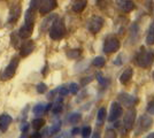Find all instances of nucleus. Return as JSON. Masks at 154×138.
Listing matches in <instances>:
<instances>
[{"instance_id":"f257e3e1","label":"nucleus","mask_w":154,"mask_h":138,"mask_svg":"<svg viewBox=\"0 0 154 138\" xmlns=\"http://www.w3.org/2000/svg\"><path fill=\"white\" fill-rule=\"evenodd\" d=\"M154 61V51L141 47L136 55V63L141 68H148Z\"/></svg>"},{"instance_id":"f03ea898","label":"nucleus","mask_w":154,"mask_h":138,"mask_svg":"<svg viewBox=\"0 0 154 138\" xmlns=\"http://www.w3.org/2000/svg\"><path fill=\"white\" fill-rule=\"evenodd\" d=\"M66 35V26L62 19H57L54 23L50 28V37L53 40H60L62 39Z\"/></svg>"},{"instance_id":"7ed1b4c3","label":"nucleus","mask_w":154,"mask_h":138,"mask_svg":"<svg viewBox=\"0 0 154 138\" xmlns=\"http://www.w3.org/2000/svg\"><path fill=\"white\" fill-rule=\"evenodd\" d=\"M119 48H120V41H119L117 38L113 37V36H110V37H108L107 39L105 40L103 46V51L106 54L116 52V51H119Z\"/></svg>"},{"instance_id":"20e7f679","label":"nucleus","mask_w":154,"mask_h":138,"mask_svg":"<svg viewBox=\"0 0 154 138\" xmlns=\"http://www.w3.org/2000/svg\"><path fill=\"white\" fill-rule=\"evenodd\" d=\"M17 66H19V58H17V57H15V58H13L12 61L9 62V65L5 68L4 72L1 74V79L6 81V79L12 78L14 75H15V72H16Z\"/></svg>"},{"instance_id":"39448f33","label":"nucleus","mask_w":154,"mask_h":138,"mask_svg":"<svg viewBox=\"0 0 154 138\" xmlns=\"http://www.w3.org/2000/svg\"><path fill=\"white\" fill-rule=\"evenodd\" d=\"M103 26V20L100 16H92L86 23V28L91 33H98Z\"/></svg>"},{"instance_id":"423d86ee","label":"nucleus","mask_w":154,"mask_h":138,"mask_svg":"<svg viewBox=\"0 0 154 138\" xmlns=\"http://www.w3.org/2000/svg\"><path fill=\"white\" fill-rule=\"evenodd\" d=\"M135 120H136V109L130 107V109L125 113L124 118H123V128H124V131L128 132L132 129V127L135 124Z\"/></svg>"},{"instance_id":"0eeeda50","label":"nucleus","mask_w":154,"mask_h":138,"mask_svg":"<svg viewBox=\"0 0 154 138\" xmlns=\"http://www.w3.org/2000/svg\"><path fill=\"white\" fill-rule=\"evenodd\" d=\"M123 108L122 106L120 105L119 103H113L110 106V112H109L108 121L109 122H115L116 120H119L120 116L122 115Z\"/></svg>"},{"instance_id":"6e6552de","label":"nucleus","mask_w":154,"mask_h":138,"mask_svg":"<svg viewBox=\"0 0 154 138\" xmlns=\"http://www.w3.org/2000/svg\"><path fill=\"white\" fill-rule=\"evenodd\" d=\"M20 16H21V5L14 4L13 6H12V8L9 9L7 23H8V24H14V23L20 19Z\"/></svg>"},{"instance_id":"1a4fd4ad","label":"nucleus","mask_w":154,"mask_h":138,"mask_svg":"<svg viewBox=\"0 0 154 138\" xmlns=\"http://www.w3.org/2000/svg\"><path fill=\"white\" fill-rule=\"evenodd\" d=\"M119 101L123 106L130 108V107H134L138 103V99L134 96H131V94H128V93H120L119 94Z\"/></svg>"},{"instance_id":"9d476101","label":"nucleus","mask_w":154,"mask_h":138,"mask_svg":"<svg viewBox=\"0 0 154 138\" xmlns=\"http://www.w3.org/2000/svg\"><path fill=\"white\" fill-rule=\"evenodd\" d=\"M153 118L149 115H141L139 118V122H138V130L137 132L141 130V131H147L148 129L153 125Z\"/></svg>"},{"instance_id":"9b49d317","label":"nucleus","mask_w":154,"mask_h":138,"mask_svg":"<svg viewBox=\"0 0 154 138\" xmlns=\"http://www.w3.org/2000/svg\"><path fill=\"white\" fill-rule=\"evenodd\" d=\"M57 6H58L57 0H43L42 5L39 7V12L40 14H48L54 8H57Z\"/></svg>"},{"instance_id":"f8f14e48","label":"nucleus","mask_w":154,"mask_h":138,"mask_svg":"<svg viewBox=\"0 0 154 138\" xmlns=\"http://www.w3.org/2000/svg\"><path fill=\"white\" fill-rule=\"evenodd\" d=\"M116 5L124 13H130L135 9V4L132 0H116Z\"/></svg>"},{"instance_id":"ddd939ff","label":"nucleus","mask_w":154,"mask_h":138,"mask_svg":"<svg viewBox=\"0 0 154 138\" xmlns=\"http://www.w3.org/2000/svg\"><path fill=\"white\" fill-rule=\"evenodd\" d=\"M58 19L57 14H50L48 16H46V19L43 20L42 24H40V31L42 32H46L47 30H50V28L52 26V24L54 23V21Z\"/></svg>"},{"instance_id":"4468645a","label":"nucleus","mask_w":154,"mask_h":138,"mask_svg":"<svg viewBox=\"0 0 154 138\" xmlns=\"http://www.w3.org/2000/svg\"><path fill=\"white\" fill-rule=\"evenodd\" d=\"M35 50V43L32 40H28V41H24L22 45H21V48H20V54L21 57H28L29 54H31L32 51Z\"/></svg>"},{"instance_id":"2eb2a0df","label":"nucleus","mask_w":154,"mask_h":138,"mask_svg":"<svg viewBox=\"0 0 154 138\" xmlns=\"http://www.w3.org/2000/svg\"><path fill=\"white\" fill-rule=\"evenodd\" d=\"M32 31H33V24H31V23H26L24 26H22L20 28L19 30L20 38H22V39L29 38L32 35Z\"/></svg>"},{"instance_id":"dca6fc26","label":"nucleus","mask_w":154,"mask_h":138,"mask_svg":"<svg viewBox=\"0 0 154 138\" xmlns=\"http://www.w3.org/2000/svg\"><path fill=\"white\" fill-rule=\"evenodd\" d=\"M12 121H13V118H12L11 115L1 114L0 115V131H6L7 129H8V127H9V124L12 123Z\"/></svg>"},{"instance_id":"f3484780","label":"nucleus","mask_w":154,"mask_h":138,"mask_svg":"<svg viewBox=\"0 0 154 138\" xmlns=\"http://www.w3.org/2000/svg\"><path fill=\"white\" fill-rule=\"evenodd\" d=\"M132 76H134V69L129 67L125 70H123V72L121 74V76H120V82H121L122 84H127L129 81L132 78Z\"/></svg>"},{"instance_id":"a211bd4d","label":"nucleus","mask_w":154,"mask_h":138,"mask_svg":"<svg viewBox=\"0 0 154 138\" xmlns=\"http://www.w3.org/2000/svg\"><path fill=\"white\" fill-rule=\"evenodd\" d=\"M86 5H88V0H76L72 5V11L75 13H81L84 11Z\"/></svg>"},{"instance_id":"6ab92c4d","label":"nucleus","mask_w":154,"mask_h":138,"mask_svg":"<svg viewBox=\"0 0 154 138\" xmlns=\"http://www.w3.org/2000/svg\"><path fill=\"white\" fill-rule=\"evenodd\" d=\"M146 44L147 45H154V21L151 23L148 29L147 36H146Z\"/></svg>"},{"instance_id":"aec40b11","label":"nucleus","mask_w":154,"mask_h":138,"mask_svg":"<svg viewBox=\"0 0 154 138\" xmlns=\"http://www.w3.org/2000/svg\"><path fill=\"white\" fill-rule=\"evenodd\" d=\"M36 12H37V11L31 9V8H29V9L26 11V23H31V24L35 23V21H36Z\"/></svg>"},{"instance_id":"412c9836","label":"nucleus","mask_w":154,"mask_h":138,"mask_svg":"<svg viewBox=\"0 0 154 138\" xmlns=\"http://www.w3.org/2000/svg\"><path fill=\"white\" fill-rule=\"evenodd\" d=\"M67 120H68V122L70 124H77L82 120V115L79 113H71V114H69V116H68Z\"/></svg>"},{"instance_id":"4be33fe9","label":"nucleus","mask_w":154,"mask_h":138,"mask_svg":"<svg viewBox=\"0 0 154 138\" xmlns=\"http://www.w3.org/2000/svg\"><path fill=\"white\" fill-rule=\"evenodd\" d=\"M105 118H106V108L101 107L98 111V116H97V123H98V125H103Z\"/></svg>"},{"instance_id":"5701e85b","label":"nucleus","mask_w":154,"mask_h":138,"mask_svg":"<svg viewBox=\"0 0 154 138\" xmlns=\"http://www.w3.org/2000/svg\"><path fill=\"white\" fill-rule=\"evenodd\" d=\"M44 124H45V120H44V118H35V120L31 122L32 128H33V129H36V130H39L40 128H43Z\"/></svg>"},{"instance_id":"b1692460","label":"nucleus","mask_w":154,"mask_h":138,"mask_svg":"<svg viewBox=\"0 0 154 138\" xmlns=\"http://www.w3.org/2000/svg\"><path fill=\"white\" fill-rule=\"evenodd\" d=\"M32 112H33L35 115H37V116L42 115L43 113L45 112V105H44V104H37V105L33 107Z\"/></svg>"},{"instance_id":"393cba45","label":"nucleus","mask_w":154,"mask_h":138,"mask_svg":"<svg viewBox=\"0 0 154 138\" xmlns=\"http://www.w3.org/2000/svg\"><path fill=\"white\" fill-rule=\"evenodd\" d=\"M130 32H131V40H132V37L135 36V41H136L137 38H138V36H139V26H138V24L134 23L131 26V28H130Z\"/></svg>"},{"instance_id":"a878e982","label":"nucleus","mask_w":154,"mask_h":138,"mask_svg":"<svg viewBox=\"0 0 154 138\" xmlns=\"http://www.w3.org/2000/svg\"><path fill=\"white\" fill-rule=\"evenodd\" d=\"M92 63H93V66L98 67V68H101V67L105 66L106 60H105V58H103V57H97V58H94V59H93Z\"/></svg>"},{"instance_id":"bb28decb","label":"nucleus","mask_w":154,"mask_h":138,"mask_svg":"<svg viewBox=\"0 0 154 138\" xmlns=\"http://www.w3.org/2000/svg\"><path fill=\"white\" fill-rule=\"evenodd\" d=\"M61 101H62V98L58 99L57 104H55V105L52 106V108H53V113H54V114H59V113L62 112L63 107H62V104H61Z\"/></svg>"},{"instance_id":"cd10ccee","label":"nucleus","mask_w":154,"mask_h":138,"mask_svg":"<svg viewBox=\"0 0 154 138\" xmlns=\"http://www.w3.org/2000/svg\"><path fill=\"white\" fill-rule=\"evenodd\" d=\"M81 53H82L81 50H70V51H68V53H67V57L70 58V59H77L81 55Z\"/></svg>"},{"instance_id":"c85d7f7f","label":"nucleus","mask_w":154,"mask_h":138,"mask_svg":"<svg viewBox=\"0 0 154 138\" xmlns=\"http://www.w3.org/2000/svg\"><path fill=\"white\" fill-rule=\"evenodd\" d=\"M19 31H14L13 33H12V44H13V46L15 47V48H19Z\"/></svg>"},{"instance_id":"c756f323","label":"nucleus","mask_w":154,"mask_h":138,"mask_svg":"<svg viewBox=\"0 0 154 138\" xmlns=\"http://www.w3.org/2000/svg\"><path fill=\"white\" fill-rule=\"evenodd\" d=\"M96 78H97V81L99 82V84L100 85H103V86H106V85H108V81L103 77V75L100 74V72H98L96 75Z\"/></svg>"},{"instance_id":"7c9ffc66","label":"nucleus","mask_w":154,"mask_h":138,"mask_svg":"<svg viewBox=\"0 0 154 138\" xmlns=\"http://www.w3.org/2000/svg\"><path fill=\"white\" fill-rule=\"evenodd\" d=\"M60 128H61V122H57L55 124H53L51 128L48 129V131H50V135H54V133L59 132Z\"/></svg>"},{"instance_id":"2f4dec72","label":"nucleus","mask_w":154,"mask_h":138,"mask_svg":"<svg viewBox=\"0 0 154 138\" xmlns=\"http://www.w3.org/2000/svg\"><path fill=\"white\" fill-rule=\"evenodd\" d=\"M42 1H43V0H31V1H30V7H29V8L37 11L39 7H40V5H42Z\"/></svg>"},{"instance_id":"473e14b6","label":"nucleus","mask_w":154,"mask_h":138,"mask_svg":"<svg viewBox=\"0 0 154 138\" xmlns=\"http://www.w3.org/2000/svg\"><path fill=\"white\" fill-rule=\"evenodd\" d=\"M68 89H69V92H70V93L76 94L77 92H78V90H79V85H78L77 83H70Z\"/></svg>"},{"instance_id":"72a5a7b5","label":"nucleus","mask_w":154,"mask_h":138,"mask_svg":"<svg viewBox=\"0 0 154 138\" xmlns=\"http://www.w3.org/2000/svg\"><path fill=\"white\" fill-rule=\"evenodd\" d=\"M36 90H37L38 93H45L46 90H47V86H46L45 83H39L36 86Z\"/></svg>"},{"instance_id":"f704fd0d","label":"nucleus","mask_w":154,"mask_h":138,"mask_svg":"<svg viewBox=\"0 0 154 138\" xmlns=\"http://www.w3.org/2000/svg\"><path fill=\"white\" fill-rule=\"evenodd\" d=\"M91 127H89V125H86V127H84L83 129H82V136L83 137H89L91 135Z\"/></svg>"},{"instance_id":"c9c22d12","label":"nucleus","mask_w":154,"mask_h":138,"mask_svg":"<svg viewBox=\"0 0 154 138\" xmlns=\"http://www.w3.org/2000/svg\"><path fill=\"white\" fill-rule=\"evenodd\" d=\"M58 92L60 93V96H67L68 93H69V89L68 87H66V86H60L58 89Z\"/></svg>"},{"instance_id":"e433bc0d","label":"nucleus","mask_w":154,"mask_h":138,"mask_svg":"<svg viewBox=\"0 0 154 138\" xmlns=\"http://www.w3.org/2000/svg\"><path fill=\"white\" fill-rule=\"evenodd\" d=\"M29 128H30V124H29V123H26V122H24V123H22V124H21V131L26 133V132H28Z\"/></svg>"},{"instance_id":"4c0bfd02","label":"nucleus","mask_w":154,"mask_h":138,"mask_svg":"<svg viewBox=\"0 0 154 138\" xmlns=\"http://www.w3.org/2000/svg\"><path fill=\"white\" fill-rule=\"evenodd\" d=\"M147 112L151 114V115H154V101L149 103L147 106Z\"/></svg>"},{"instance_id":"58836bf2","label":"nucleus","mask_w":154,"mask_h":138,"mask_svg":"<svg viewBox=\"0 0 154 138\" xmlns=\"http://www.w3.org/2000/svg\"><path fill=\"white\" fill-rule=\"evenodd\" d=\"M92 79H93V77H92V76H88V77H84V78L82 79V85H86V84H89L90 82H92Z\"/></svg>"},{"instance_id":"ea45409f","label":"nucleus","mask_w":154,"mask_h":138,"mask_svg":"<svg viewBox=\"0 0 154 138\" xmlns=\"http://www.w3.org/2000/svg\"><path fill=\"white\" fill-rule=\"evenodd\" d=\"M78 132H79V129H78V128H74V129L71 130V135H74V136H75V135H77Z\"/></svg>"},{"instance_id":"a19ab883","label":"nucleus","mask_w":154,"mask_h":138,"mask_svg":"<svg viewBox=\"0 0 154 138\" xmlns=\"http://www.w3.org/2000/svg\"><path fill=\"white\" fill-rule=\"evenodd\" d=\"M32 138H36V137H42V133H39V132H36L35 135H32L31 136Z\"/></svg>"},{"instance_id":"79ce46f5","label":"nucleus","mask_w":154,"mask_h":138,"mask_svg":"<svg viewBox=\"0 0 154 138\" xmlns=\"http://www.w3.org/2000/svg\"><path fill=\"white\" fill-rule=\"evenodd\" d=\"M52 106H53L52 104H48V105H46V106H45V111H48V109H51Z\"/></svg>"},{"instance_id":"37998d69","label":"nucleus","mask_w":154,"mask_h":138,"mask_svg":"<svg viewBox=\"0 0 154 138\" xmlns=\"http://www.w3.org/2000/svg\"><path fill=\"white\" fill-rule=\"evenodd\" d=\"M147 138H154V132H151V133H148Z\"/></svg>"},{"instance_id":"c03bdc74","label":"nucleus","mask_w":154,"mask_h":138,"mask_svg":"<svg viewBox=\"0 0 154 138\" xmlns=\"http://www.w3.org/2000/svg\"><path fill=\"white\" fill-rule=\"evenodd\" d=\"M152 76H153V81H154V72H153V75H152Z\"/></svg>"},{"instance_id":"a18cd8bd","label":"nucleus","mask_w":154,"mask_h":138,"mask_svg":"<svg viewBox=\"0 0 154 138\" xmlns=\"http://www.w3.org/2000/svg\"><path fill=\"white\" fill-rule=\"evenodd\" d=\"M97 1H101V0H97Z\"/></svg>"}]
</instances>
